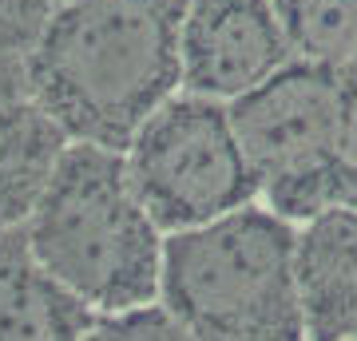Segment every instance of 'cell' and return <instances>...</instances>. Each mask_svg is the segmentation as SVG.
<instances>
[{
  "instance_id": "6da1fadb",
  "label": "cell",
  "mask_w": 357,
  "mask_h": 341,
  "mask_svg": "<svg viewBox=\"0 0 357 341\" xmlns=\"http://www.w3.org/2000/svg\"><path fill=\"white\" fill-rule=\"evenodd\" d=\"M187 0H64L24 52L28 84L68 143L128 151L147 115L183 91Z\"/></svg>"
},
{
  "instance_id": "7a4b0ae2",
  "label": "cell",
  "mask_w": 357,
  "mask_h": 341,
  "mask_svg": "<svg viewBox=\"0 0 357 341\" xmlns=\"http://www.w3.org/2000/svg\"><path fill=\"white\" fill-rule=\"evenodd\" d=\"M24 234L40 266L96 317L159 302L167 234L131 187L123 151L68 143L24 218Z\"/></svg>"
},
{
  "instance_id": "3957f363",
  "label": "cell",
  "mask_w": 357,
  "mask_h": 341,
  "mask_svg": "<svg viewBox=\"0 0 357 341\" xmlns=\"http://www.w3.org/2000/svg\"><path fill=\"white\" fill-rule=\"evenodd\" d=\"M294 222L262 202L163 238L159 305L191 341H306Z\"/></svg>"
},
{
  "instance_id": "277c9868",
  "label": "cell",
  "mask_w": 357,
  "mask_h": 341,
  "mask_svg": "<svg viewBox=\"0 0 357 341\" xmlns=\"http://www.w3.org/2000/svg\"><path fill=\"white\" fill-rule=\"evenodd\" d=\"M258 187V202L286 222L342 206L333 68L294 56L282 72L227 103Z\"/></svg>"
},
{
  "instance_id": "5b68a950",
  "label": "cell",
  "mask_w": 357,
  "mask_h": 341,
  "mask_svg": "<svg viewBox=\"0 0 357 341\" xmlns=\"http://www.w3.org/2000/svg\"><path fill=\"white\" fill-rule=\"evenodd\" d=\"M131 187L163 234L206 227L258 202V187L222 100L175 91L159 103L128 151Z\"/></svg>"
},
{
  "instance_id": "8992f818",
  "label": "cell",
  "mask_w": 357,
  "mask_h": 341,
  "mask_svg": "<svg viewBox=\"0 0 357 341\" xmlns=\"http://www.w3.org/2000/svg\"><path fill=\"white\" fill-rule=\"evenodd\" d=\"M183 91L238 100L294 60L274 0H187L183 32Z\"/></svg>"
},
{
  "instance_id": "52a82bcc",
  "label": "cell",
  "mask_w": 357,
  "mask_h": 341,
  "mask_svg": "<svg viewBox=\"0 0 357 341\" xmlns=\"http://www.w3.org/2000/svg\"><path fill=\"white\" fill-rule=\"evenodd\" d=\"M294 282L306 341L357 338V206H330L294 230Z\"/></svg>"
},
{
  "instance_id": "ba28073f",
  "label": "cell",
  "mask_w": 357,
  "mask_h": 341,
  "mask_svg": "<svg viewBox=\"0 0 357 341\" xmlns=\"http://www.w3.org/2000/svg\"><path fill=\"white\" fill-rule=\"evenodd\" d=\"M68 135L28 84L24 56L0 52V234L24 227Z\"/></svg>"
},
{
  "instance_id": "9c48e42d",
  "label": "cell",
  "mask_w": 357,
  "mask_h": 341,
  "mask_svg": "<svg viewBox=\"0 0 357 341\" xmlns=\"http://www.w3.org/2000/svg\"><path fill=\"white\" fill-rule=\"evenodd\" d=\"M96 321L100 317L40 266L24 227L0 234V341H84Z\"/></svg>"
},
{
  "instance_id": "30bf717a",
  "label": "cell",
  "mask_w": 357,
  "mask_h": 341,
  "mask_svg": "<svg viewBox=\"0 0 357 341\" xmlns=\"http://www.w3.org/2000/svg\"><path fill=\"white\" fill-rule=\"evenodd\" d=\"M274 13L298 60L337 68L357 48V0H274Z\"/></svg>"
},
{
  "instance_id": "8fae6325",
  "label": "cell",
  "mask_w": 357,
  "mask_h": 341,
  "mask_svg": "<svg viewBox=\"0 0 357 341\" xmlns=\"http://www.w3.org/2000/svg\"><path fill=\"white\" fill-rule=\"evenodd\" d=\"M333 112H337L342 199L345 206H357V48L333 68Z\"/></svg>"
},
{
  "instance_id": "7c38bea8",
  "label": "cell",
  "mask_w": 357,
  "mask_h": 341,
  "mask_svg": "<svg viewBox=\"0 0 357 341\" xmlns=\"http://www.w3.org/2000/svg\"><path fill=\"white\" fill-rule=\"evenodd\" d=\"M88 341H191L183 333L175 317L167 314L159 302L128 310V314H112L100 317L96 329L88 333Z\"/></svg>"
},
{
  "instance_id": "4fadbf2b",
  "label": "cell",
  "mask_w": 357,
  "mask_h": 341,
  "mask_svg": "<svg viewBox=\"0 0 357 341\" xmlns=\"http://www.w3.org/2000/svg\"><path fill=\"white\" fill-rule=\"evenodd\" d=\"M64 0H0V52L24 56Z\"/></svg>"
},
{
  "instance_id": "5bb4252c",
  "label": "cell",
  "mask_w": 357,
  "mask_h": 341,
  "mask_svg": "<svg viewBox=\"0 0 357 341\" xmlns=\"http://www.w3.org/2000/svg\"><path fill=\"white\" fill-rule=\"evenodd\" d=\"M84 341H88V338H84Z\"/></svg>"
},
{
  "instance_id": "9a60e30c",
  "label": "cell",
  "mask_w": 357,
  "mask_h": 341,
  "mask_svg": "<svg viewBox=\"0 0 357 341\" xmlns=\"http://www.w3.org/2000/svg\"><path fill=\"white\" fill-rule=\"evenodd\" d=\"M354 341H357V338H354Z\"/></svg>"
}]
</instances>
